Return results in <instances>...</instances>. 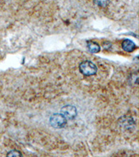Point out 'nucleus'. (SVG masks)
<instances>
[{"instance_id": "7", "label": "nucleus", "mask_w": 139, "mask_h": 157, "mask_svg": "<svg viewBox=\"0 0 139 157\" xmlns=\"http://www.w3.org/2000/svg\"><path fill=\"white\" fill-rule=\"evenodd\" d=\"M7 156H22V154L20 152V151L16 150H13L10 151L9 153L7 154Z\"/></svg>"}, {"instance_id": "3", "label": "nucleus", "mask_w": 139, "mask_h": 157, "mask_svg": "<svg viewBox=\"0 0 139 157\" xmlns=\"http://www.w3.org/2000/svg\"><path fill=\"white\" fill-rule=\"evenodd\" d=\"M61 114H63L67 120H72L77 115V110L74 106L67 105L61 108Z\"/></svg>"}, {"instance_id": "6", "label": "nucleus", "mask_w": 139, "mask_h": 157, "mask_svg": "<svg viewBox=\"0 0 139 157\" xmlns=\"http://www.w3.org/2000/svg\"><path fill=\"white\" fill-rule=\"evenodd\" d=\"M110 2V0H94V3L99 7H105Z\"/></svg>"}, {"instance_id": "4", "label": "nucleus", "mask_w": 139, "mask_h": 157, "mask_svg": "<svg viewBox=\"0 0 139 157\" xmlns=\"http://www.w3.org/2000/svg\"><path fill=\"white\" fill-rule=\"evenodd\" d=\"M122 48L125 51L128 52V53H132L136 49V45L132 41L129 40V39H125V40L123 41V43H122Z\"/></svg>"}, {"instance_id": "1", "label": "nucleus", "mask_w": 139, "mask_h": 157, "mask_svg": "<svg viewBox=\"0 0 139 157\" xmlns=\"http://www.w3.org/2000/svg\"><path fill=\"white\" fill-rule=\"evenodd\" d=\"M79 69L80 73L85 76H91L96 74L97 68L96 65L90 61L86 60L79 64Z\"/></svg>"}, {"instance_id": "2", "label": "nucleus", "mask_w": 139, "mask_h": 157, "mask_svg": "<svg viewBox=\"0 0 139 157\" xmlns=\"http://www.w3.org/2000/svg\"><path fill=\"white\" fill-rule=\"evenodd\" d=\"M49 124L54 128H61L66 125L67 119L62 114L56 113V114H52L50 117Z\"/></svg>"}, {"instance_id": "5", "label": "nucleus", "mask_w": 139, "mask_h": 157, "mask_svg": "<svg viewBox=\"0 0 139 157\" xmlns=\"http://www.w3.org/2000/svg\"><path fill=\"white\" fill-rule=\"evenodd\" d=\"M87 48L89 52L91 53H97L100 51V46L98 43L93 41H89L87 43Z\"/></svg>"}]
</instances>
